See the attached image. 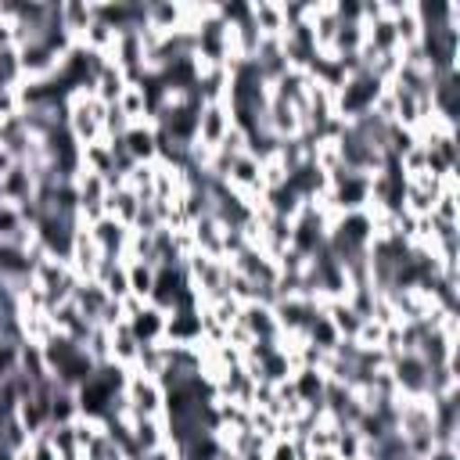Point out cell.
Masks as SVG:
<instances>
[{
    "label": "cell",
    "mask_w": 460,
    "mask_h": 460,
    "mask_svg": "<svg viewBox=\"0 0 460 460\" xmlns=\"http://www.w3.org/2000/svg\"><path fill=\"white\" fill-rule=\"evenodd\" d=\"M104 108L90 90H72L65 97V133L79 144L90 147L97 140H104Z\"/></svg>",
    "instance_id": "6da1fadb"
},
{
    "label": "cell",
    "mask_w": 460,
    "mask_h": 460,
    "mask_svg": "<svg viewBox=\"0 0 460 460\" xmlns=\"http://www.w3.org/2000/svg\"><path fill=\"white\" fill-rule=\"evenodd\" d=\"M126 406L133 417H165V388L147 377V374H137V370H126Z\"/></svg>",
    "instance_id": "7a4b0ae2"
},
{
    "label": "cell",
    "mask_w": 460,
    "mask_h": 460,
    "mask_svg": "<svg viewBox=\"0 0 460 460\" xmlns=\"http://www.w3.org/2000/svg\"><path fill=\"white\" fill-rule=\"evenodd\" d=\"M234 126H237V122H234L230 104H226V101H208V104H201V111H198L194 144H201L205 151H216V147L226 140V133H230Z\"/></svg>",
    "instance_id": "3957f363"
},
{
    "label": "cell",
    "mask_w": 460,
    "mask_h": 460,
    "mask_svg": "<svg viewBox=\"0 0 460 460\" xmlns=\"http://www.w3.org/2000/svg\"><path fill=\"white\" fill-rule=\"evenodd\" d=\"M101 262H104V252L97 248V241H93L90 226H86V223H75L72 248H68V266L75 270V277H79V280H93V277H97V270H101Z\"/></svg>",
    "instance_id": "277c9868"
},
{
    "label": "cell",
    "mask_w": 460,
    "mask_h": 460,
    "mask_svg": "<svg viewBox=\"0 0 460 460\" xmlns=\"http://www.w3.org/2000/svg\"><path fill=\"white\" fill-rule=\"evenodd\" d=\"M0 198L18 205V208L36 201V176H32V169L25 162H11L7 165V172L0 176Z\"/></svg>",
    "instance_id": "5b68a950"
},
{
    "label": "cell",
    "mask_w": 460,
    "mask_h": 460,
    "mask_svg": "<svg viewBox=\"0 0 460 460\" xmlns=\"http://www.w3.org/2000/svg\"><path fill=\"white\" fill-rule=\"evenodd\" d=\"M237 323L252 334V341H277L280 338V323L273 316V305H266V302H244Z\"/></svg>",
    "instance_id": "8992f818"
},
{
    "label": "cell",
    "mask_w": 460,
    "mask_h": 460,
    "mask_svg": "<svg viewBox=\"0 0 460 460\" xmlns=\"http://www.w3.org/2000/svg\"><path fill=\"white\" fill-rule=\"evenodd\" d=\"M93 4H79V0H72V4H58V25H61V32H65V40L72 43V47H79L83 43V36H86V29L93 25Z\"/></svg>",
    "instance_id": "52a82bcc"
},
{
    "label": "cell",
    "mask_w": 460,
    "mask_h": 460,
    "mask_svg": "<svg viewBox=\"0 0 460 460\" xmlns=\"http://www.w3.org/2000/svg\"><path fill=\"white\" fill-rule=\"evenodd\" d=\"M90 234L97 241V248L104 252V259H122L126 255V241H129V226H122L111 216H101L97 223H90Z\"/></svg>",
    "instance_id": "ba28073f"
},
{
    "label": "cell",
    "mask_w": 460,
    "mask_h": 460,
    "mask_svg": "<svg viewBox=\"0 0 460 460\" xmlns=\"http://www.w3.org/2000/svg\"><path fill=\"white\" fill-rule=\"evenodd\" d=\"M122 147H126V155H129L133 165H137V162H155V158H158V137H155V126H151V122H137V126H129L126 137H122Z\"/></svg>",
    "instance_id": "9c48e42d"
},
{
    "label": "cell",
    "mask_w": 460,
    "mask_h": 460,
    "mask_svg": "<svg viewBox=\"0 0 460 460\" xmlns=\"http://www.w3.org/2000/svg\"><path fill=\"white\" fill-rule=\"evenodd\" d=\"M93 280H97V284L108 291V298H115V302L129 298V273H126V262H122V259H104Z\"/></svg>",
    "instance_id": "30bf717a"
},
{
    "label": "cell",
    "mask_w": 460,
    "mask_h": 460,
    "mask_svg": "<svg viewBox=\"0 0 460 460\" xmlns=\"http://www.w3.org/2000/svg\"><path fill=\"white\" fill-rule=\"evenodd\" d=\"M252 11V25L259 29V36H284V7L280 4H270V0H259V4H248Z\"/></svg>",
    "instance_id": "8fae6325"
},
{
    "label": "cell",
    "mask_w": 460,
    "mask_h": 460,
    "mask_svg": "<svg viewBox=\"0 0 460 460\" xmlns=\"http://www.w3.org/2000/svg\"><path fill=\"white\" fill-rule=\"evenodd\" d=\"M137 356H140L137 334H133L126 323H115V327H111V363H119L122 370H133V367H137Z\"/></svg>",
    "instance_id": "7c38bea8"
},
{
    "label": "cell",
    "mask_w": 460,
    "mask_h": 460,
    "mask_svg": "<svg viewBox=\"0 0 460 460\" xmlns=\"http://www.w3.org/2000/svg\"><path fill=\"white\" fill-rule=\"evenodd\" d=\"M126 273H129V295L147 302L151 298V288H155V266L147 262H126Z\"/></svg>",
    "instance_id": "4fadbf2b"
},
{
    "label": "cell",
    "mask_w": 460,
    "mask_h": 460,
    "mask_svg": "<svg viewBox=\"0 0 460 460\" xmlns=\"http://www.w3.org/2000/svg\"><path fill=\"white\" fill-rule=\"evenodd\" d=\"M75 417H79L75 392L72 388H58L54 392V402H50V424H72Z\"/></svg>",
    "instance_id": "5bb4252c"
},
{
    "label": "cell",
    "mask_w": 460,
    "mask_h": 460,
    "mask_svg": "<svg viewBox=\"0 0 460 460\" xmlns=\"http://www.w3.org/2000/svg\"><path fill=\"white\" fill-rule=\"evenodd\" d=\"M18 86H22L18 47H0V90H18Z\"/></svg>",
    "instance_id": "9a60e30c"
},
{
    "label": "cell",
    "mask_w": 460,
    "mask_h": 460,
    "mask_svg": "<svg viewBox=\"0 0 460 460\" xmlns=\"http://www.w3.org/2000/svg\"><path fill=\"white\" fill-rule=\"evenodd\" d=\"M18 460H61V456L54 453V446H50L43 435H32L29 449H25V453H18Z\"/></svg>",
    "instance_id": "2e32d148"
},
{
    "label": "cell",
    "mask_w": 460,
    "mask_h": 460,
    "mask_svg": "<svg viewBox=\"0 0 460 460\" xmlns=\"http://www.w3.org/2000/svg\"><path fill=\"white\" fill-rule=\"evenodd\" d=\"M424 460H460V449H456V446H442V442H435V449H431Z\"/></svg>",
    "instance_id": "e0dca14e"
}]
</instances>
